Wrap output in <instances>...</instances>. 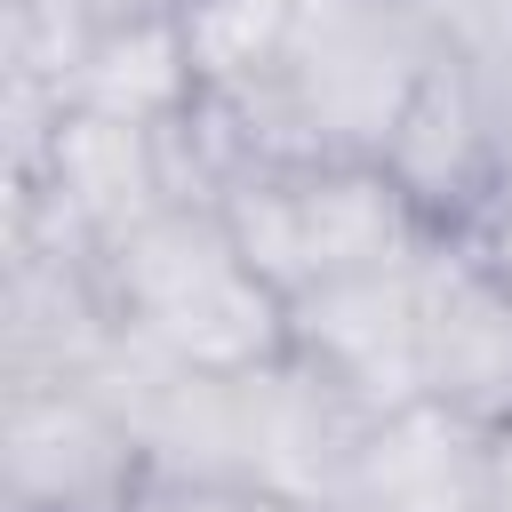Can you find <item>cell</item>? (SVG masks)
Here are the masks:
<instances>
[{
	"instance_id": "obj_1",
	"label": "cell",
	"mask_w": 512,
	"mask_h": 512,
	"mask_svg": "<svg viewBox=\"0 0 512 512\" xmlns=\"http://www.w3.org/2000/svg\"><path fill=\"white\" fill-rule=\"evenodd\" d=\"M440 32L424 24L416 0H304L288 24L280 64L216 104L200 96L224 136L232 160L240 152H328V160H376L416 72L432 64Z\"/></svg>"
},
{
	"instance_id": "obj_2",
	"label": "cell",
	"mask_w": 512,
	"mask_h": 512,
	"mask_svg": "<svg viewBox=\"0 0 512 512\" xmlns=\"http://www.w3.org/2000/svg\"><path fill=\"white\" fill-rule=\"evenodd\" d=\"M112 328L192 376H248L288 352V296L256 272L216 200H168L104 256Z\"/></svg>"
},
{
	"instance_id": "obj_3",
	"label": "cell",
	"mask_w": 512,
	"mask_h": 512,
	"mask_svg": "<svg viewBox=\"0 0 512 512\" xmlns=\"http://www.w3.org/2000/svg\"><path fill=\"white\" fill-rule=\"evenodd\" d=\"M216 208L288 304L352 272H376L424 240V224L408 216V200L376 160H328V152H240L216 184Z\"/></svg>"
},
{
	"instance_id": "obj_4",
	"label": "cell",
	"mask_w": 512,
	"mask_h": 512,
	"mask_svg": "<svg viewBox=\"0 0 512 512\" xmlns=\"http://www.w3.org/2000/svg\"><path fill=\"white\" fill-rule=\"evenodd\" d=\"M0 464L8 512H128L152 480V440L96 376H8Z\"/></svg>"
},
{
	"instance_id": "obj_5",
	"label": "cell",
	"mask_w": 512,
	"mask_h": 512,
	"mask_svg": "<svg viewBox=\"0 0 512 512\" xmlns=\"http://www.w3.org/2000/svg\"><path fill=\"white\" fill-rule=\"evenodd\" d=\"M416 360L432 408L480 432L512 424V264L496 224L416 240Z\"/></svg>"
},
{
	"instance_id": "obj_6",
	"label": "cell",
	"mask_w": 512,
	"mask_h": 512,
	"mask_svg": "<svg viewBox=\"0 0 512 512\" xmlns=\"http://www.w3.org/2000/svg\"><path fill=\"white\" fill-rule=\"evenodd\" d=\"M376 168L392 176V192L408 200V216L424 232H480L512 208V168H504L472 56H456L448 40L432 48V64L416 72V88H408V104L376 152Z\"/></svg>"
},
{
	"instance_id": "obj_7",
	"label": "cell",
	"mask_w": 512,
	"mask_h": 512,
	"mask_svg": "<svg viewBox=\"0 0 512 512\" xmlns=\"http://www.w3.org/2000/svg\"><path fill=\"white\" fill-rule=\"evenodd\" d=\"M288 352L320 368L360 416H400L424 400V360H416V248L352 272L320 296L288 304Z\"/></svg>"
},
{
	"instance_id": "obj_8",
	"label": "cell",
	"mask_w": 512,
	"mask_h": 512,
	"mask_svg": "<svg viewBox=\"0 0 512 512\" xmlns=\"http://www.w3.org/2000/svg\"><path fill=\"white\" fill-rule=\"evenodd\" d=\"M312 512H488V432L432 400L376 416Z\"/></svg>"
},
{
	"instance_id": "obj_9",
	"label": "cell",
	"mask_w": 512,
	"mask_h": 512,
	"mask_svg": "<svg viewBox=\"0 0 512 512\" xmlns=\"http://www.w3.org/2000/svg\"><path fill=\"white\" fill-rule=\"evenodd\" d=\"M80 112H104V120H128V128H168L200 104V72H192V48H184V24L176 16H128L96 40V56L80 64L72 96Z\"/></svg>"
},
{
	"instance_id": "obj_10",
	"label": "cell",
	"mask_w": 512,
	"mask_h": 512,
	"mask_svg": "<svg viewBox=\"0 0 512 512\" xmlns=\"http://www.w3.org/2000/svg\"><path fill=\"white\" fill-rule=\"evenodd\" d=\"M296 8L304 0H184L176 24H184V48H192V72H200V96H216V104L248 96L280 64Z\"/></svg>"
},
{
	"instance_id": "obj_11",
	"label": "cell",
	"mask_w": 512,
	"mask_h": 512,
	"mask_svg": "<svg viewBox=\"0 0 512 512\" xmlns=\"http://www.w3.org/2000/svg\"><path fill=\"white\" fill-rule=\"evenodd\" d=\"M416 8L456 56H504L512 48V0H416Z\"/></svg>"
},
{
	"instance_id": "obj_12",
	"label": "cell",
	"mask_w": 512,
	"mask_h": 512,
	"mask_svg": "<svg viewBox=\"0 0 512 512\" xmlns=\"http://www.w3.org/2000/svg\"><path fill=\"white\" fill-rule=\"evenodd\" d=\"M240 496L248 488H224V480H192V472H160L152 464V480L128 496V512H240Z\"/></svg>"
},
{
	"instance_id": "obj_13",
	"label": "cell",
	"mask_w": 512,
	"mask_h": 512,
	"mask_svg": "<svg viewBox=\"0 0 512 512\" xmlns=\"http://www.w3.org/2000/svg\"><path fill=\"white\" fill-rule=\"evenodd\" d=\"M488 512H512V424L488 432Z\"/></svg>"
},
{
	"instance_id": "obj_14",
	"label": "cell",
	"mask_w": 512,
	"mask_h": 512,
	"mask_svg": "<svg viewBox=\"0 0 512 512\" xmlns=\"http://www.w3.org/2000/svg\"><path fill=\"white\" fill-rule=\"evenodd\" d=\"M240 512H312V504H296V496H272V488H248V496H240Z\"/></svg>"
},
{
	"instance_id": "obj_15",
	"label": "cell",
	"mask_w": 512,
	"mask_h": 512,
	"mask_svg": "<svg viewBox=\"0 0 512 512\" xmlns=\"http://www.w3.org/2000/svg\"><path fill=\"white\" fill-rule=\"evenodd\" d=\"M104 8H112V16H120V24H128V16H176V8H184V0H104Z\"/></svg>"
}]
</instances>
